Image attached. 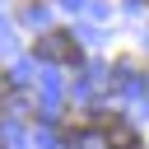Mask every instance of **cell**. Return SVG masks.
Instances as JSON below:
<instances>
[{
    "mask_svg": "<svg viewBox=\"0 0 149 149\" xmlns=\"http://www.w3.org/2000/svg\"><path fill=\"white\" fill-rule=\"evenodd\" d=\"M37 51H42V56H65V61L74 56V47H70V37H65V33H47V37L37 42Z\"/></svg>",
    "mask_w": 149,
    "mask_h": 149,
    "instance_id": "6da1fadb",
    "label": "cell"
}]
</instances>
